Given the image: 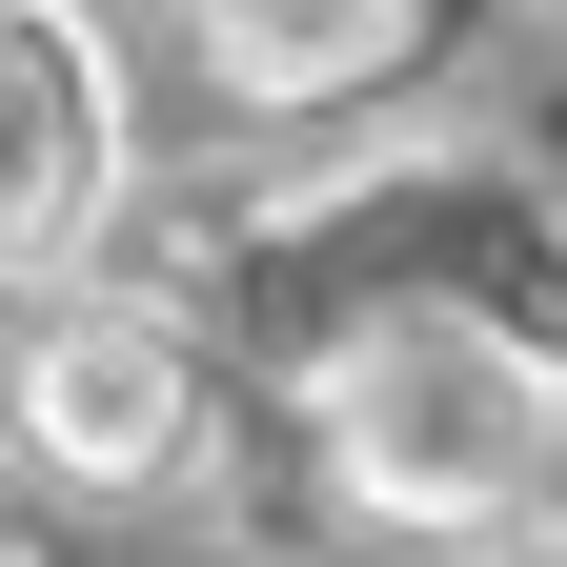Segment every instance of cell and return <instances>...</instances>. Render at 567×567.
Returning <instances> with one entry per match:
<instances>
[{"mask_svg":"<svg viewBox=\"0 0 567 567\" xmlns=\"http://www.w3.org/2000/svg\"><path fill=\"white\" fill-rule=\"evenodd\" d=\"M547 507H567V425H547Z\"/></svg>","mask_w":567,"mask_h":567,"instance_id":"cell-5","label":"cell"},{"mask_svg":"<svg viewBox=\"0 0 567 567\" xmlns=\"http://www.w3.org/2000/svg\"><path fill=\"white\" fill-rule=\"evenodd\" d=\"M122 203V61L82 0H0V284L82 264Z\"/></svg>","mask_w":567,"mask_h":567,"instance_id":"cell-3","label":"cell"},{"mask_svg":"<svg viewBox=\"0 0 567 567\" xmlns=\"http://www.w3.org/2000/svg\"><path fill=\"white\" fill-rule=\"evenodd\" d=\"M183 21L244 102H344V82L405 61V0H183Z\"/></svg>","mask_w":567,"mask_h":567,"instance_id":"cell-4","label":"cell"},{"mask_svg":"<svg viewBox=\"0 0 567 567\" xmlns=\"http://www.w3.org/2000/svg\"><path fill=\"white\" fill-rule=\"evenodd\" d=\"M547 425H567V385L486 305H385L324 365V466L365 486L385 527H507V507H547Z\"/></svg>","mask_w":567,"mask_h":567,"instance_id":"cell-1","label":"cell"},{"mask_svg":"<svg viewBox=\"0 0 567 567\" xmlns=\"http://www.w3.org/2000/svg\"><path fill=\"white\" fill-rule=\"evenodd\" d=\"M0 405H21L41 486L142 507V486H183V446H203V344H183L163 305H41L21 365H0Z\"/></svg>","mask_w":567,"mask_h":567,"instance_id":"cell-2","label":"cell"}]
</instances>
